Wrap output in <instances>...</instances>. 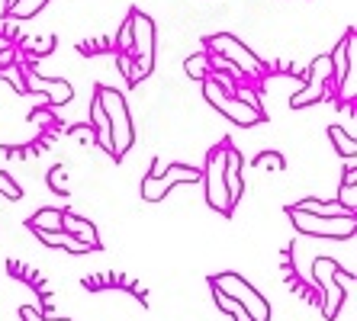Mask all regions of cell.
Listing matches in <instances>:
<instances>
[{"instance_id": "25", "label": "cell", "mask_w": 357, "mask_h": 321, "mask_svg": "<svg viewBox=\"0 0 357 321\" xmlns=\"http://www.w3.org/2000/svg\"><path fill=\"white\" fill-rule=\"evenodd\" d=\"M0 193H3V196H10V199H23V189L10 180V173H0Z\"/></svg>"}, {"instance_id": "21", "label": "cell", "mask_w": 357, "mask_h": 321, "mask_svg": "<svg viewBox=\"0 0 357 321\" xmlns=\"http://www.w3.org/2000/svg\"><path fill=\"white\" fill-rule=\"evenodd\" d=\"M255 164L258 167H267V171H274V173H283V157L277 155V151H261L258 157H255Z\"/></svg>"}, {"instance_id": "16", "label": "cell", "mask_w": 357, "mask_h": 321, "mask_svg": "<svg viewBox=\"0 0 357 321\" xmlns=\"http://www.w3.org/2000/svg\"><path fill=\"white\" fill-rule=\"evenodd\" d=\"M29 228L33 231H59L61 228V209H39V212L29 219Z\"/></svg>"}, {"instance_id": "13", "label": "cell", "mask_w": 357, "mask_h": 321, "mask_svg": "<svg viewBox=\"0 0 357 321\" xmlns=\"http://www.w3.org/2000/svg\"><path fill=\"white\" fill-rule=\"evenodd\" d=\"M26 87H33V91H45L55 107H59V103H68V100L75 97V93H71V84H65V81H45V77H36V75H29V71H26Z\"/></svg>"}, {"instance_id": "24", "label": "cell", "mask_w": 357, "mask_h": 321, "mask_svg": "<svg viewBox=\"0 0 357 321\" xmlns=\"http://www.w3.org/2000/svg\"><path fill=\"white\" fill-rule=\"evenodd\" d=\"M20 75H23V71H20V68H13V61H10V65H0V77L13 84V87H17V93H23L26 84H23V77H20Z\"/></svg>"}, {"instance_id": "6", "label": "cell", "mask_w": 357, "mask_h": 321, "mask_svg": "<svg viewBox=\"0 0 357 321\" xmlns=\"http://www.w3.org/2000/svg\"><path fill=\"white\" fill-rule=\"evenodd\" d=\"M203 97H206L209 107H216L219 113H222L229 123H235V125H258L261 119H264L261 109H251L248 103H241L235 93H225L213 77H203Z\"/></svg>"}, {"instance_id": "7", "label": "cell", "mask_w": 357, "mask_h": 321, "mask_svg": "<svg viewBox=\"0 0 357 321\" xmlns=\"http://www.w3.org/2000/svg\"><path fill=\"white\" fill-rule=\"evenodd\" d=\"M203 180V171H197V167L190 164H171L165 173H158V164L151 167L145 177H142V199H149V203H158V199H165V193L171 187H177V183H199Z\"/></svg>"}, {"instance_id": "22", "label": "cell", "mask_w": 357, "mask_h": 321, "mask_svg": "<svg viewBox=\"0 0 357 321\" xmlns=\"http://www.w3.org/2000/svg\"><path fill=\"white\" fill-rule=\"evenodd\" d=\"M338 203L348 209V212H357V183H341Z\"/></svg>"}, {"instance_id": "31", "label": "cell", "mask_w": 357, "mask_h": 321, "mask_svg": "<svg viewBox=\"0 0 357 321\" xmlns=\"http://www.w3.org/2000/svg\"><path fill=\"white\" fill-rule=\"evenodd\" d=\"M13 3H17V0H7V10H10V7H13Z\"/></svg>"}, {"instance_id": "26", "label": "cell", "mask_w": 357, "mask_h": 321, "mask_svg": "<svg viewBox=\"0 0 357 321\" xmlns=\"http://www.w3.org/2000/svg\"><path fill=\"white\" fill-rule=\"evenodd\" d=\"M52 49H55V36H45V39H39V42H33V45H29V55L42 58V55H49Z\"/></svg>"}, {"instance_id": "3", "label": "cell", "mask_w": 357, "mask_h": 321, "mask_svg": "<svg viewBox=\"0 0 357 321\" xmlns=\"http://www.w3.org/2000/svg\"><path fill=\"white\" fill-rule=\"evenodd\" d=\"M129 19H132V45H129L126 55L132 58L135 84H139L155 71V23L145 13H139V10H132Z\"/></svg>"}, {"instance_id": "20", "label": "cell", "mask_w": 357, "mask_h": 321, "mask_svg": "<svg viewBox=\"0 0 357 321\" xmlns=\"http://www.w3.org/2000/svg\"><path fill=\"white\" fill-rule=\"evenodd\" d=\"M45 3H49V0H17V3L7 10V13H10L13 19H33L36 13L45 7Z\"/></svg>"}, {"instance_id": "4", "label": "cell", "mask_w": 357, "mask_h": 321, "mask_svg": "<svg viewBox=\"0 0 357 321\" xmlns=\"http://www.w3.org/2000/svg\"><path fill=\"white\" fill-rule=\"evenodd\" d=\"M287 215L293 219L303 235H319V238H354L357 215H309L287 206Z\"/></svg>"}, {"instance_id": "11", "label": "cell", "mask_w": 357, "mask_h": 321, "mask_svg": "<svg viewBox=\"0 0 357 321\" xmlns=\"http://www.w3.org/2000/svg\"><path fill=\"white\" fill-rule=\"evenodd\" d=\"M225 189H229L232 206H238L241 193H245V183H241V151L229 139H225Z\"/></svg>"}, {"instance_id": "2", "label": "cell", "mask_w": 357, "mask_h": 321, "mask_svg": "<svg viewBox=\"0 0 357 321\" xmlns=\"http://www.w3.org/2000/svg\"><path fill=\"white\" fill-rule=\"evenodd\" d=\"M209 286L225 292V296H232L235 302L251 315V321H271V305H267V299L261 296L245 276H238V273H216V276H209Z\"/></svg>"}, {"instance_id": "23", "label": "cell", "mask_w": 357, "mask_h": 321, "mask_svg": "<svg viewBox=\"0 0 357 321\" xmlns=\"http://www.w3.org/2000/svg\"><path fill=\"white\" fill-rule=\"evenodd\" d=\"M49 187L55 189V193H61V196H68V171H65V167H52Z\"/></svg>"}, {"instance_id": "29", "label": "cell", "mask_w": 357, "mask_h": 321, "mask_svg": "<svg viewBox=\"0 0 357 321\" xmlns=\"http://www.w3.org/2000/svg\"><path fill=\"white\" fill-rule=\"evenodd\" d=\"M116 45L123 52H129V45H132V19H126L123 23V29H119V36H116Z\"/></svg>"}, {"instance_id": "14", "label": "cell", "mask_w": 357, "mask_h": 321, "mask_svg": "<svg viewBox=\"0 0 357 321\" xmlns=\"http://www.w3.org/2000/svg\"><path fill=\"white\" fill-rule=\"evenodd\" d=\"M91 125H93V135H97L100 148L107 151V155H113V141H109V123H107V113H103V107H100V97H93V103H91Z\"/></svg>"}, {"instance_id": "10", "label": "cell", "mask_w": 357, "mask_h": 321, "mask_svg": "<svg viewBox=\"0 0 357 321\" xmlns=\"http://www.w3.org/2000/svg\"><path fill=\"white\" fill-rule=\"evenodd\" d=\"M332 81V58L328 55H319L316 61H312V68H309V81L306 87L296 93V97H290V107L293 109H303V107H312V103H319L325 93V84Z\"/></svg>"}, {"instance_id": "17", "label": "cell", "mask_w": 357, "mask_h": 321, "mask_svg": "<svg viewBox=\"0 0 357 321\" xmlns=\"http://www.w3.org/2000/svg\"><path fill=\"white\" fill-rule=\"evenodd\" d=\"M183 71H187L190 81H203V77H209V71H213V58H209V52L187 58V61H183Z\"/></svg>"}, {"instance_id": "9", "label": "cell", "mask_w": 357, "mask_h": 321, "mask_svg": "<svg viewBox=\"0 0 357 321\" xmlns=\"http://www.w3.org/2000/svg\"><path fill=\"white\" fill-rule=\"evenodd\" d=\"M341 264H335L332 257H319L316 264H312V273H316V283L325 289L322 296H319V308H322V315L328 321H335L341 315V305H344V286L338 283V276H335V270H338Z\"/></svg>"}, {"instance_id": "27", "label": "cell", "mask_w": 357, "mask_h": 321, "mask_svg": "<svg viewBox=\"0 0 357 321\" xmlns=\"http://www.w3.org/2000/svg\"><path fill=\"white\" fill-rule=\"evenodd\" d=\"M235 97H238L241 103H248L251 109H261V113H264V107H261L258 93H255V91H248V87H235Z\"/></svg>"}, {"instance_id": "1", "label": "cell", "mask_w": 357, "mask_h": 321, "mask_svg": "<svg viewBox=\"0 0 357 321\" xmlns=\"http://www.w3.org/2000/svg\"><path fill=\"white\" fill-rule=\"evenodd\" d=\"M97 97H100V107L107 113V123H109V141H113V161L126 157V151L135 145V125H132V116H129V107H126V97L113 87H97Z\"/></svg>"}, {"instance_id": "5", "label": "cell", "mask_w": 357, "mask_h": 321, "mask_svg": "<svg viewBox=\"0 0 357 321\" xmlns=\"http://www.w3.org/2000/svg\"><path fill=\"white\" fill-rule=\"evenodd\" d=\"M203 183H206V203L216 209L219 215H232L235 206L229 199L225 189V139L219 141L216 148H209L206 155V167H203Z\"/></svg>"}, {"instance_id": "15", "label": "cell", "mask_w": 357, "mask_h": 321, "mask_svg": "<svg viewBox=\"0 0 357 321\" xmlns=\"http://www.w3.org/2000/svg\"><path fill=\"white\" fill-rule=\"evenodd\" d=\"M293 209L309 212V215H354V212H348V209L341 206V203H319V199H299Z\"/></svg>"}, {"instance_id": "19", "label": "cell", "mask_w": 357, "mask_h": 321, "mask_svg": "<svg viewBox=\"0 0 357 321\" xmlns=\"http://www.w3.org/2000/svg\"><path fill=\"white\" fill-rule=\"evenodd\" d=\"M213 296H216V305L222 308L225 315H229V318H235V321H251V315L245 312V308H241V305L235 302L232 296H225V292H219V289H213Z\"/></svg>"}, {"instance_id": "12", "label": "cell", "mask_w": 357, "mask_h": 321, "mask_svg": "<svg viewBox=\"0 0 357 321\" xmlns=\"http://www.w3.org/2000/svg\"><path fill=\"white\" fill-rule=\"evenodd\" d=\"M61 231L75 235L87 251H100V238H97V228H93L87 219H77L71 209H61Z\"/></svg>"}, {"instance_id": "18", "label": "cell", "mask_w": 357, "mask_h": 321, "mask_svg": "<svg viewBox=\"0 0 357 321\" xmlns=\"http://www.w3.org/2000/svg\"><path fill=\"white\" fill-rule=\"evenodd\" d=\"M328 139L335 141V148H338L344 157H357V141H354V135L344 132L341 125H332V129H328Z\"/></svg>"}, {"instance_id": "8", "label": "cell", "mask_w": 357, "mask_h": 321, "mask_svg": "<svg viewBox=\"0 0 357 321\" xmlns=\"http://www.w3.org/2000/svg\"><path fill=\"white\" fill-rule=\"evenodd\" d=\"M209 52L219 58H225L229 65L238 71V75L245 77H258L261 71H264V65H261V58L255 55V52L248 49V45H241V39H235V36L229 33H216L213 39H206Z\"/></svg>"}, {"instance_id": "28", "label": "cell", "mask_w": 357, "mask_h": 321, "mask_svg": "<svg viewBox=\"0 0 357 321\" xmlns=\"http://www.w3.org/2000/svg\"><path fill=\"white\" fill-rule=\"evenodd\" d=\"M68 135H75V139L87 141V145H91V141H97V135H93V125H91V123H87V125H71V129H68Z\"/></svg>"}, {"instance_id": "30", "label": "cell", "mask_w": 357, "mask_h": 321, "mask_svg": "<svg viewBox=\"0 0 357 321\" xmlns=\"http://www.w3.org/2000/svg\"><path fill=\"white\" fill-rule=\"evenodd\" d=\"M33 123H42V125H52V116L49 113H42V109H33V116H29Z\"/></svg>"}]
</instances>
